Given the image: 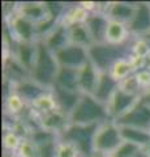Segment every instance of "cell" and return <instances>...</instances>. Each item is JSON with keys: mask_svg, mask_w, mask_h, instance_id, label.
<instances>
[{"mask_svg": "<svg viewBox=\"0 0 150 157\" xmlns=\"http://www.w3.org/2000/svg\"><path fill=\"white\" fill-rule=\"evenodd\" d=\"M133 39V38H132ZM132 39L124 45H110V43H93L88 47L89 60L97 67L101 73L111 71L116 62L122 59H132Z\"/></svg>", "mask_w": 150, "mask_h": 157, "instance_id": "obj_1", "label": "cell"}, {"mask_svg": "<svg viewBox=\"0 0 150 157\" xmlns=\"http://www.w3.org/2000/svg\"><path fill=\"white\" fill-rule=\"evenodd\" d=\"M108 121L114 119L110 115L107 105L97 101L90 94H81L76 107L69 114L71 124H102Z\"/></svg>", "mask_w": 150, "mask_h": 157, "instance_id": "obj_2", "label": "cell"}, {"mask_svg": "<svg viewBox=\"0 0 150 157\" xmlns=\"http://www.w3.org/2000/svg\"><path fill=\"white\" fill-rule=\"evenodd\" d=\"M59 70L60 66L55 58V54L43 43V41H37V58L30 71V78L51 90L55 85Z\"/></svg>", "mask_w": 150, "mask_h": 157, "instance_id": "obj_3", "label": "cell"}, {"mask_svg": "<svg viewBox=\"0 0 150 157\" xmlns=\"http://www.w3.org/2000/svg\"><path fill=\"white\" fill-rule=\"evenodd\" d=\"M99 124H68L59 132V140L73 144L79 149L81 157H91L94 155V136Z\"/></svg>", "mask_w": 150, "mask_h": 157, "instance_id": "obj_4", "label": "cell"}, {"mask_svg": "<svg viewBox=\"0 0 150 157\" xmlns=\"http://www.w3.org/2000/svg\"><path fill=\"white\" fill-rule=\"evenodd\" d=\"M123 143L120 126L115 121H108L98 126L94 136V152L111 155Z\"/></svg>", "mask_w": 150, "mask_h": 157, "instance_id": "obj_5", "label": "cell"}, {"mask_svg": "<svg viewBox=\"0 0 150 157\" xmlns=\"http://www.w3.org/2000/svg\"><path fill=\"white\" fill-rule=\"evenodd\" d=\"M119 126H128L134 128L150 131V106L144 104L140 100L129 111H127L123 117L115 121Z\"/></svg>", "mask_w": 150, "mask_h": 157, "instance_id": "obj_6", "label": "cell"}, {"mask_svg": "<svg viewBox=\"0 0 150 157\" xmlns=\"http://www.w3.org/2000/svg\"><path fill=\"white\" fill-rule=\"evenodd\" d=\"M54 54L60 67L80 70L81 67H84L89 62L88 48L77 46V45H72V43H69L68 46H65L64 48H61V50L56 51Z\"/></svg>", "mask_w": 150, "mask_h": 157, "instance_id": "obj_7", "label": "cell"}, {"mask_svg": "<svg viewBox=\"0 0 150 157\" xmlns=\"http://www.w3.org/2000/svg\"><path fill=\"white\" fill-rule=\"evenodd\" d=\"M8 28L11 30L13 38L16 39V42L34 43L38 41L35 33V24L29 21L25 17H22L17 12L12 14V16H9Z\"/></svg>", "mask_w": 150, "mask_h": 157, "instance_id": "obj_8", "label": "cell"}, {"mask_svg": "<svg viewBox=\"0 0 150 157\" xmlns=\"http://www.w3.org/2000/svg\"><path fill=\"white\" fill-rule=\"evenodd\" d=\"M138 101H140V96L127 93L119 86L107 105L111 118L114 121L119 119L120 117H123L125 113L132 109Z\"/></svg>", "mask_w": 150, "mask_h": 157, "instance_id": "obj_9", "label": "cell"}, {"mask_svg": "<svg viewBox=\"0 0 150 157\" xmlns=\"http://www.w3.org/2000/svg\"><path fill=\"white\" fill-rule=\"evenodd\" d=\"M127 26L130 36L134 38L142 37L150 32V3H137L134 16Z\"/></svg>", "mask_w": 150, "mask_h": 157, "instance_id": "obj_10", "label": "cell"}, {"mask_svg": "<svg viewBox=\"0 0 150 157\" xmlns=\"http://www.w3.org/2000/svg\"><path fill=\"white\" fill-rule=\"evenodd\" d=\"M110 18L102 11H94L86 20L85 25L88 28L93 43H104Z\"/></svg>", "mask_w": 150, "mask_h": 157, "instance_id": "obj_11", "label": "cell"}, {"mask_svg": "<svg viewBox=\"0 0 150 157\" xmlns=\"http://www.w3.org/2000/svg\"><path fill=\"white\" fill-rule=\"evenodd\" d=\"M68 124H69V117L59 109H55L52 111L45 113V114L37 115V127L47 130V131L56 132L57 135Z\"/></svg>", "mask_w": 150, "mask_h": 157, "instance_id": "obj_12", "label": "cell"}, {"mask_svg": "<svg viewBox=\"0 0 150 157\" xmlns=\"http://www.w3.org/2000/svg\"><path fill=\"white\" fill-rule=\"evenodd\" d=\"M136 6L137 3H130V2H112L107 3L104 13L107 17L112 21H119L123 24L130 22L133 18L134 12H136Z\"/></svg>", "mask_w": 150, "mask_h": 157, "instance_id": "obj_13", "label": "cell"}, {"mask_svg": "<svg viewBox=\"0 0 150 157\" xmlns=\"http://www.w3.org/2000/svg\"><path fill=\"white\" fill-rule=\"evenodd\" d=\"M101 72L90 60L79 70V88L81 94L93 96Z\"/></svg>", "mask_w": 150, "mask_h": 157, "instance_id": "obj_14", "label": "cell"}, {"mask_svg": "<svg viewBox=\"0 0 150 157\" xmlns=\"http://www.w3.org/2000/svg\"><path fill=\"white\" fill-rule=\"evenodd\" d=\"M118 88H119V81H116L108 72L101 73L95 86V90L93 93V97L97 101L102 102L104 105H108L110 100L112 98L114 93L116 92Z\"/></svg>", "mask_w": 150, "mask_h": 157, "instance_id": "obj_15", "label": "cell"}, {"mask_svg": "<svg viewBox=\"0 0 150 157\" xmlns=\"http://www.w3.org/2000/svg\"><path fill=\"white\" fill-rule=\"evenodd\" d=\"M39 41H43V43H45L52 52L59 51L61 48H64L65 46L69 45L68 26L64 25V24L60 21L45 38L39 39Z\"/></svg>", "mask_w": 150, "mask_h": 157, "instance_id": "obj_16", "label": "cell"}, {"mask_svg": "<svg viewBox=\"0 0 150 157\" xmlns=\"http://www.w3.org/2000/svg\"><path fill=\"white\" fill-rule=\"evenodd\" d=\"M51 92H52V94H54L57 109L61 110L63 113H65V114L69 117L72 110L76 107L77 102H79V100H80L81 93L61 89V88L56 86V85L52 86Z\"/></svg>", "mask_w": 150, "mask_h": 157, "instance_id": "obj_17", "label": "cell"}, {"mask_svg": "<svg viewBox=\"0 0 150 157\" xmlns=\"http://www.w3.org/2000/svg\"><path fill=\"white\" fill-rule=\"evenodd\" d=\"M17 13L22 17L27 18L33 24H38L43 21L48 16V9L46 7L45 2L37 3V2H25L17 4Z\"/></svg>", "mask_w": 150, "mask_h": 157, "instance_id": "obj_18", "label": "cell"}, {"mask_svg": "<svg viewBox=\"0 0 150 157\" xmlns=\"http://www.w3.org/2000/svg\"><path fill=\"white\" fill-rule=\"evenodd\" d=\"M12 55L17 59L22 67L30 72L33 66H34L35 58H37V42L34 43H24V42H16L13 47Z\"/></svg>", "mask_w": 150, "mask_h": 157, "instance_id": "obj_19", "label": "cell"}, {"mask_svg": "<svg viewBox=\"0 0 150 157\" xmlns=\"http://www.w3.org/2000/svg\"><path fill=\"white\" fill-rule=\"evenodd\" d=\"M13 90L16 92L17 94H20L29 105H30L33 101H35L37 98L43 96L45 93L50 92V89H46L45 86L39 85L34 80H31L30 77L21 82H18L16 85H13Z\"/></svg>", "mask_w": 150, "mask_h": 157, "instance_id": "obj_20", "label": "cell"}, {"mask_svg": "<svg viewBox=\"0 0 150 157\" xmlns=\"http://www.w3.org/2000/svg\"><path fill=\"white\" fill-rule=\"evenodd\" d=\"M4 76L8 82L16 85L30 77V72L25 67H22L13 55H11L9 58L4 59Z\"/></svg>", "mask_w": 150, "mask_h": 157, "instance_id": "obj_21", "label": "cell"}, {"mask_svg": "<svg viewBox=\"0 0 150 157\" xmlns=\"http://www.w3.org/2000/svg\"><path fill=\"white\" fill-rule=\"evenodd\" d=\"M133 37L130 36L127 24L110 20L107 33H106V43L110 45H124L129 42Z\"/></svg>", "mask_w": 150, "mask_h": 157, "instance_id": "obj_22", "label": "cell"}, {"mask_svg": "<svg viewBox=\"0 0 150 157\" xmlns=\"http://www.w3.org/2000/svg\"><path fill=\"white\" fill-rule=\"evenodd\" d=\"M55 85L65 90L81 93L79 88V70L60 67L59 72H57V76H56V80H55Z\"/></svg>", "mask_w": 150, "mask_h": 157, "instance_id": "obj_23", "label": "cell"}, {"mask_svg": "<svg viewBox=\"0 0 150 157\" xmlns=\"http://www.w3.org/2000/svg\"><path fill=\"white\" fill-rule=\"evenodd\" d=\"M120 134H122L123 141H129L132 144H136L141 149H144L150 143V131L128 126H120Z\"/></svg>", "mask_w": 150, "mask_h": 157, "instance_id": "obj_24", "label": "cell"}, {"mask_svg": "<svg viewBox=\"0 0 150 157\" xmlns=\"http://www.w3.org/2000/svg\"><path fill=\"white\" fill-rule=\"evenodd\" d=\"M68 33H69V43H72V45H77L86 48L93 45V41H91V37L85 24L69 25Z\"/></svg>", "mask_w": 150, "mask_h": 157, "instance_id": "obj_25", "label": "cell"}, {"mask_svg": "<svg viewBox=\"0 0 150 157\" xmlns=\"http://www.w3.org/2000/svg\"><path fill=\"white\" fill-rule=\"evenodd\" d=\"M90 13L91 12H89L81 3L76 4V6H72L65 9V12L61 17V22L67 26L73 25V24H85L88 17L90 16Z\"/></svg>", "mask_w": 150, "mask_h": 157, "instance_id": "obj_26", "label": "cell"}, {"mask_svg": "<svg viewBox=\"0 0 150 157\" xmlns=\"http://www.w3.org/2000/svg\"><path fill=\"white\" fill-rule=\"evenodd\" d=\"M4 105H5L7 114L11 115L14 119V118H18V117L24 115V113H25L29 104L20 94H17V93L12 89L11 93L5 97V104Z\"/></svg>", "mask_w": 150, "mask_h": 157, "instance_id": "obj_27", "label": "cell"}, {"mask_svg": "<svg viewBox=\"0 0 150 157\" xmlns=\"http://www.w3.org/2000/svg\"><path fill=\"white\" fill-rule=\"evenodd\" d=\"M29 106H30L31 113H34V114H37V115L45 114V113H48V111H52V110L57 109L54 94H52L51 90L45 93V94L41 96L39 98H37L35 101H33Z\"/></svg>", "mask_w": 150, "mask_h": 157, "instance_id": "obj_28", "label": "cell"}, {"mask_svg": "<svg viewBox=\"0 0 150 157\" xmlns=\"http://www.w3.org/2000/svg\"><path fill=\"white\" fill-rule=\"evenodd\" d=\"M134 72H136V67H134L132 59H122V60L115 63L108 73L116 81L120 82V81L125 80L127 77L132 76Z\"/></svg>", "mask_w": 150, "mask_h": 157, "instance_id": "obj_29", "label": "cell"}, {"mask_svg": "<svg viewBox=\"0 0 150 157\" xmlns=\"http://www.w3.org/2000/svg\"><path fill=\"white\" fill-rule=\"evenodd\" d=\"M27 139L38 148V147L45 145L47 143H51V141L59 140V136H57L56 132L47 131V130H43V128H39V127H38V128L30 130V135H29Z\"/></svg>", "mask_w": 150, "mask_h": 157, "instance_id": "obj_30", "label": "cell"}, {"mask_svg": "<svg viewBox=\"0 0 150 157\" xmlns=\"http://www.w3.org/2000/svg\"><path fill=\"white\" fill-rule=\"evenodd\" d=\"M22 139L18 136L16 132H13L12 130L7 128L3 134V148L5 151V153L8 155H13L16 153L18 147H20Z\"/></svg>", "mask_w": 150, "mask_h": 157, "instance_id": "obj_31", "label": "cell"}, {"mask_svg": "<svg viewBox=\"0 0 150 157\" xmlns=\"http://www.w3.org/2000/svg\"><path fill=\"white\" fill-rule=\"evenodd\" d=\"M132 55H133V58H138V59H149L150 58V48L142 37H137V38L133 37Z\"/></svg>", "mask_w": 150, "mask_h": 157, "instance_id": "obj_32", "label": "cell"}, {"mask_svg": "<svg viewBox=\"0 0 150 157\" xmlns=\"http://www.w3.org/2000/svg\"><path fill=\"white\" fill-rule=\"evenodd\" d=\"M140 151H141V148L137 147L136 144H132V143H129V141H123V143L111 153V156L112 157H134Z\"/></svg>", "mask_w": 150, "mask_h": 157, "instance_id": "obj_33", "label": "cell"}, {"mask_svg": "<svg viewBox=\"0 0 150 157\" xmlns=\"http://www.w3.org/2000/svg\"><path fill=\"white\" fill-rule=\"evenodd\" d=\"M17 157H38V148L29 139H22L17 152L14 153Z\"/></svg>", "mask_w": 150, "mask_h": 157, "instance_id": "obj_34", "label": "cell"}, {"mask_svg": "<svg viewBox=\"0 0 150 157\" xmlns=\"http://www.w3.org/2000/svg\"><path fill=\"white\" fill-rule=\"evenodd\" d=\"M133 75L136 77V81L138 86L141 88L142 93L150 89V68L145 67V68H141V70H137Z\"/></svg>", "mask_w": 150, "mask_h": 157, "instance_id": "obj_35", "label": "cell"}, {"mask_svg": "<svg viewBox=\"0 0 150 157\" xmlns=\"http://www.w3.org/2000/svg\"><path fill=\"white\" fill-rule=\"evenodd\" d=\"M57 157H81V155L73 144L59 140V143H57Z\"/></svg>", "mask_w": 150, "mask_h": 157, "instance_id": "obj_36", "label": "cell"}, {"mask_svg": "<svg viewBox=\"0 0 150 157\" xmlns=\"http://www.w3.org/2000/svg\"><path fill=\"white\" fill-rule=\"evenodd\" d=\"M57 143L59 140H55L38 147V157H57Z\"/></svg>", "mask_w": 150, "mask_h": 157, "instance_id": "obj_37", "label": "cell"}, {"mask_svg": "<svg viewBox=\"0 0 150 157\" xmlns=\"http://www.w3.org/2000/svg\"><path fill=\"white\" fill-rule=\"evenodd\" d=\"M140 100H141L144 104H146V105H149L150 106V89L149 90H146L145 93H142V96L140 97Z\"/></svg>", "mask_w": 150, "mask_h": 157, "instance_id": "obj_38", "label": "cell"}, {"mask_svg": "<svg viewBox=\"0 0 150 157\" xmlns=\"http://www.w3.org/2000/svg\"><path fill=\"white\" fill-rule=\"evenodd\" d=\"M142 38L145 39V42L148 43V46H149V48H150V32H149V33H146L145 36H142Z\"/></svg>", "mask_w": 150, "mask_h": 157, "instance_id": "obj_39", "label": "cell"}, {"mask_svg": "<svg viewBox=\"0 0 150 157\" xmlns=\"http://www.w3.org/2000/svg\"><path fill=\"white\" fill-rule=\"evenodd\" d=\"M134 157H150L148 153H146V152H145L144 149H141V151H140L138 152V153L136 155V156H134Z\"/></svg>", "mask_w": 150, "mask_h": 157, "instance_id": "obj_40", "label": "cell"}, {"mask_svg": "<svg viewBox=\"0 0 150 157\" xmlns=\"http://www.w3.org/2000/svg\"><path fill=\"white\" fill-rule=\"evenodd\" d=\"M144 151L146 152V153H148V155L150 156V143H149V144H148L146 147H145V148H144Z\"/></svg>", "mask_w": 150, "mask_h": 157, "instance_id": "obj_41", "label": "cell"}, {"mask_svg": "<svg viewBox=\"0 0 150 157\" xmlns=\"http://www.w3.org/2000/svg\"><path fill=\"white\" fill-rule=\"evenodd\" d=\"M91 157H103V155L102 153H98V152H94V155L91 156Z\"/></svg>", "mask_w": 150, "mask_h": 157, "instance_id": "obj_42", "label": "cell"}, {"mask_svg": "<svg viewBox=\"0 0 150 157\" xmlns=\"http://www.w3.org/2000/svg\"><path fill=\"white\" fill-rule=\"evenodd\" d=\"M148 68H150V58H149V60H148Z\"/></svg>", "mask_w": 150, "mask_h": 157, "instance_id": "obj_43", "label": "cell"}, {"mask_svg": "<svg viewBox=\"0 0 150 157\" xmlns=\"http://www.w3.org/2000/svg\"><path fill=\"white\" fill-rule=\"evenodd\" d=\"M103 157H112L111 155H103Z\"/></svg>", "mask_w": 150, "mask_h": 157, "instance_id": "obj_44", "label": "cell"}]
</instances>
